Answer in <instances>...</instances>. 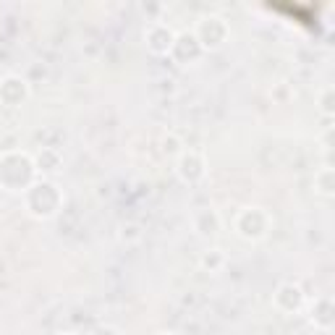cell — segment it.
Returning <instances> with one entry per match:
<instances>
[{
	"label": "cell",
	"instance_id": "cell-1",
	"mask_svg": "<svg viewBox=\"0 0 335 335\" xmlns=\"http://www.w3.org/2000/svg\"><path fill=\"white\" fill-rule=\"evenodd\" d=\"M330 175H332L330 170H322V173H320V191H322V194H332V189H330Z\"/></svg>",
	"mask_w": 335,
	"mask_h": 335
},
{
	"label": "cell",
	"instance_id": "cell-2",
	"mask_svg": "<svg viewBox=\"0 0 335 335\" xmlns=\"http://www.w3.org/2000/svg\"><path fill=\"white\" fill-rule=\"evenodd\" d=\"M202 262H205V264H207V267H217V264H220V262H222V257H220V254H217V249H212V252H210V254H205V259H202Z\"/></svg>",
	"mask_w": 335,
	"mask_h": 335
}]
</instances>
